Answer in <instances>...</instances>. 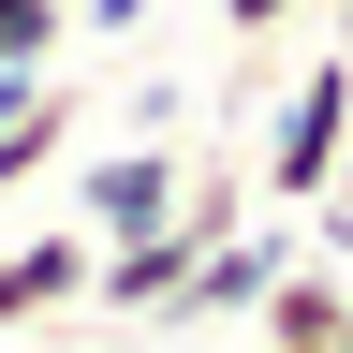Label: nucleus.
I'll use <instances>...</instances> for the list:
<instances>
[{"label": "nucleus", "instance_id": "1", "mask_svg": "<svg viewBox=\"0 0 353 353\" xmlns=\"http://www.w3.org/2000/svg\"><path fill=\"white\" fill-rule=\"evenodd\" d=\"M339 148H353V59H309L250 176H265V192H280V206H309V192H339Z\"/></svg>", "mask_w": 353, "mask_h": 353}, {"label": "nucleus", "instance_id": "2", "mask_svg": "<svg viewBox=\"0 0 353 353\" xmlns=\"http://www.w3.org/2000/svg\"><path fill=\"white\" fill-rule=\"evenodd\" d=\"M176 176H192V162H176V132L103 148V162H88V236H162V221H176Z\"/></svg>", "mask_w": 353, "mask_h": 353}, {"label": "nucleus", "instance_id": "3", "mask_svg": "<svg viewBox=\"0 0 353 353\" xmlns=\"http://www.w3.org/2000/svg\"><path fill=\"white\" fill-rule=\"evenodd\" d=\"M294 250H309V236H250V221H236L221 250H192V280H176L162 324H236V309H265V280H280Z\"/></svg>", "mask_w": 353, "mask_h": 353}, {"label": "nucleus", "instance_id": "4", "mask_svg": "<svg viewBox=\"0 0 353 353\" xmlns=\"http://www.w3.org/2000/svg\"><path fill=\"white\" fill-rule=\"evenodd\" d=\"M74 118H88V103H74L59 74H0V192H30V176L74 148Z\"/></svg>", "mask_w": 353, "mask_h": 353}, {"label": "nucleus", "instance_id": "5", "mask_svg": "<svg viewBox=\"0 0 353 353\" xmlns=\"http://www.w3.org/2000/svg\"><path fill=\"white\" fill-rule=\"evenodd\" d=\"M176 280H192V236H176V221H162V236H103V250H88V294L132 309V324H162Z\"/></svg>", "mask_w": 353, "mask_h": 353}, {"label": "nucleus", "instance_id": "6", "mask_svg": "<svg viewBox=\"0 0 353 353\" xmlns=\"http://www.w3.org/2000/svg\"><path fill=\"white\" fill-rule=\"evenodd\" d=\"M59 30H74V0H0V74H44Z\"/></svg>", "mask_w": 353, "mask_h": 353}, {"label": "nucleus", "instance_id": "7", "mask_svg": "<svg viewBox=\"0 0 353 353\" xmlns=\"http://www.w3.org/2000/svg\"><path fill=\"white\" fill-rule=\"evenodd\" d=\"M294 15V0H221V30H280Z\"/></svg>", "mask_w": 353, "mask_h": 353}, {"label": "nucleus", "instance_id": "8", "mask_svg": "<svg viewBox=\"0 0 353 353\" xmlns=\"http://www.w3.org/2000/svg\"><path fill=\"white\" fill-rule=\"evenodd\" d=\"M339 353H353V324H339Z\"/></svg>", "mask_w": 353, "mask_h": 353}, {"label": "nucleus", "instance_id": "9", "mask_svg": "<svg viewBox=\"0 0 353 353\" xmlns=\"http://www.w3.org/2000/svg\"><path fill=\"white\" fill-rule=\"evenodd\" d=\"M324 353H339V339H324Z\"/></svg>", "mask_w": 353, "mask_h": 353}]
</instances>
